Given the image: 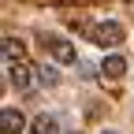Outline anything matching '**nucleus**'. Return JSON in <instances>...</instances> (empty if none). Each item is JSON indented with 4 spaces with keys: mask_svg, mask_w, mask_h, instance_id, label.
<instances>
[{
    "mask_svg": "<svg viewBox=\"0 0 134 134\" xmlns=\"http://www.w3.org/2000/svg\"><path fill=\"white\" fill-rule=\"evenodd\" d=\"M48 45V52H52L56 63H78V52H75V45L67 41V37H56V34H48V37H41Z\"/></svg>",
    "mask_w": 134,
    "mask_h": 134,
    "instance_id": "f257e3e1",
    "label": "nucleus"
},
{
    "mask_svg": "<svg viewBox=\"0 0 134 134\" xmlns=\"http://www.w3.org/2000/svg\"><path fill=\"white\" fill-rule=\"evenodd\" d=\"M8 82H15V90H34L37 86V71L34 67H26V63H15V67H8Z\"/></svg>",
    "mask_w": 134,
    "mask_h": 134,
    "instance_id": "f03ea898",
    "label": "nucleus"
},
{
    "mask_svg": "<svg viewBox=\"0 0 134 134\" xmlns=\"http://www.w3.org/2000/svg\"><path fill=\"white\" fill-rule=\"evenodd\" d=\"M0 127H4V134H23L26 119H23V112L15 104H4V108H0Z\"/></svg>",
    "mask_w": 134,
    "mask_h": 134,
    "instance_id": "7ed1b4c3",
    "label": "nucleus"
},
{
    "mask_svg": "<svg viewBox=\"0 0 134 134\" xmlns=\"http://www.w3.org/2000/svg\"><path fill=\"white\" fill-rule=\"evenodd\" d=\"M93 37H97V45H108V48H112V45H119V41H123V26L108 19V23H100V26L93 30Z\"/></svg>",
    "mask_w": 134,
    "mask_h": 134,
    "instance_id": "20e7f679",
    "label": "nucleus"
},
{
    "mask_svg": "<svg viewBox=\"0 0 134 134\" xmlns=\"http://www.w3.org/2000/svg\"><path fill=\"white\" fill-rule=\"evenodd\" d=\"M30 134H60L56 115H37V119L30 123Z\"/></svg>",
    "mask_w": 134,
    "mask_h": 134,
    "instance_id": "39448f33",
    "label": "nucleus"
},
{
    "mask_svg": "<svg viewBox=\"0 0 134 134\" xmlns=\"http://www.w3.org/2000/svg\"><path fill=\"white\" fill-rule=\"evenodd\" d=\"M127 71V60L123 56H104V63H100V75H108V78H119Z\"/></svg>",
    "mask_w": 134,
    "mask_h": 134,
    "instance_id": "423d86ee",
    "label": "nucleus"
},
{
    "mask_svg": "<svg viewBox=\"0 0 134 134\" xmlns=\"http://www.w3.org/2000/svg\"><path fill=\"white\" fill-rule=\"evenodd\" d=\"M23 56V41H15V37H4V63L11 67V60H19Z\"/></svg>",
    "mask_w": 134,
    "mask_h": 134,
    "instance_id": "0eeeda50",
    "label": "nucleus"
},
{
    "mask_svg": "<svg viewBox=\"0 0 134 134\" xmlns=\"http://www.w3.org/2000/svg\"><path fill=\"white\" fill-rule=\"evenodd\" d=\"M60 75H56V67H37V86H56Z\"/></svg>",
    "mask_w": 134,
    "mask_h": 134,
    "instance_id": "6e6552de",
    "label": "nucleus"
},
{
    "mask_svg": "<svg viewBox=\"0 0 134 134\" xmlns=\"http://www.w3.org/2000/svg\"><path fill=\"white\" fill-rule=\"evenodd\" d=\"M78 71H82V78H97V75H100V67H93V63H82V60H78Z\"/></svg>",
    "mask_w": 134,
    "mask_h": 134,
    "instance_id": "1a4fd4ad",
    "label": "nucleus"
},
{
    "mask_svg": "<svg viewBox=\"0 0 134 134\" xmlns=\"http://www.w3.org/2000/svg\"><path fill=\"white\" fill-rule=\"evenodd\" d=\"M100 134H119V130H100Z\"/></svg>",
    "mask_w": 134,
    "mask_h": 134,
    "instance_id": "9d476101",
    "label": "nucleus"
}]
</instances>
